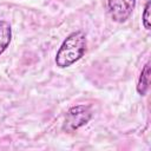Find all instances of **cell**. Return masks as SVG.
<instances>
[{"mask_svg": "<svg viewBox=\"0 0 151 151\" xmlns=\"http://www.w3.org/2000/svg\"><path fill=\"white\" fill-rule=\"evenodd\" d=\"M86 51V35L81 31L71 33L61 44L55 55L57 66L65 68L78 61Z\"/></svg>", "mask_w": 151, "mask_h": 151, "instance_id": "cell-1", "label": "cell"}, {"mask_svg": "<svg viewBox=\"0 0 151 151\" xmlns=\"http://www.w3.org/2000/svg\"><path fill=\"white\" fill-rule=\"evenodd\" d=\"M92 117V112L88 106L86 105H77L71 107L65 118L64 130L67 132H72L84 125H86Z\"/></svg>", "mask_w": 151, "mask_h": 151, "instance_id": "cell-2", "label": "cell"}, {"mask_svg": "<svg viewBox=\"0 0 151 151\" xmlns=\"http://www.w3.org/2000/svg\"><path fill=\"white\" fill-rule=\"evenodd\" d=\"M136 0H109V12L111 18L117 22H124L131 15Z\"/></svg>", "mask_w": 151, "mask_h": 151, "instance_id": "cell-3", "label": "cell"}, {"mask_svg": "<svg viewBox=\"0 0 151 151\" xmlns=\"http://www.w3.org/2000/svg\"><path fill=\"white\" fill-rule=\"evenodd\" d=\"M12 39V28L7 21H0V54L5 52V50L9 46Z\"/></svg>", "mask_w": 151, "mask_h": 151, "instance_id": "cell-4", "label": "cell"}, {"mask_svg": "<svg viewBox=\"0 0 151 151\" xmlns=\"http://www.w3.org/2000/svg\"><path fill=\"white\" fill-rule=\"evenodd\" d=\"M149 85H150V64L147 63L142 70V73L138 79V84H137L138 93L140 96H145L149 90Z\"/></svg>", "mask_w": 151, "mask_h": 151, "instance_id": "cell-5", "label": "cell"}, {"mask_svg": "<svg viewBox=\"0 0 151 151\" xmlns=\"http://www.w3.org/2000/svg\"><path fill=\"white\" fill-rule=\"evenodd\" d=\"M150 7H151V2L147 1L146 5H145L144 12H143V25L146 29H150V27H151V24H150Z\"/></svg>", "mask_w": 151, "mask_h": 151, "instance_id": "cell-6", "label": "cell"}]
</instances>
